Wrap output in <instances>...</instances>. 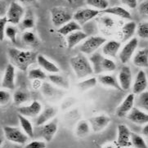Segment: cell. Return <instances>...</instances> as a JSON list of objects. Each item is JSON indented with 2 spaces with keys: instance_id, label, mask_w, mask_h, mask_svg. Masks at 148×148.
<instances>
[{
  "instance_id": "6da1fadb",
  "label": "cell",
  "mask_w": 148,
  "mask_h": 148,
  "mask_svg": "<svg viewBox=\"0 0 148 148\" xmlns=\"http://www.w3.org/2000/svg\"><path fill=\"white\" fill-rule=\"evenodd\" d=\"M8 57L15 67L22 71H26L31 65L37 62L38 54L32 51L12 48L8 49Z\"/></svg>"
},
{
  "instance_id": "7a4b0ae2",
  "label": "cell",
  "mask_w": 148,
  "mask_h": 148,
  "mask_svg": "<svg viewBox=\"0 0 148 148\" xmlns=\"http://www.w3.org/2000/svg\"><path fill=\"white\" fill-rule=\"evenodd\" d=\"M71 66L78 79H81L94 73L89 59L84 53H79L70 60Z\"/></svg>"
},
{
  "instance_id": "3957f363",
  "label": "cell",
  "mask_w": 148,
  "mask_h": 148,
  "mask_svg": "<svg viewBox=\"0 0 148 148\" xmlns=\"http://www.w3.org/2000/svg\"><path fill=\"white\" fill-rule=\"evenodd\" d=\"M93 71L95 74L101 75L103 73H109L115 71L116 64L110 58H106L103 54L93 53L89 58Z\"/></svg>"
},
{
  "instance_id": "277c9868",
  "label": "cell",
  "mask_w": 148,
  "mask_h": 148,
  "mask_svg": "<svg viewBox=\"0 0 148 148\" xmlns=\"http://www.w3.org/2000/svg\"><path fill=\"white\" fill-rule=\"evenodd\" d=\"M51 20L52 23L55 26L60 28L62 25L71 21L73 18V15L66 8L62 7H55L53 8L51 11Z\"/></svg>"
},
{
  "instance_id": "5b68a950",
  "label": "cell",
  "mask_w": 148,
  "mask_h": 148,
  "mask_svg": "<svg viewBox=\"0 0 148 148\" xmlns=\"http://www.w3.org/2000/svg\"><path fill=\"white\" fill-rule=\"evenodd\" d=\"M3 134L6 139L12 143L18 145H25L27 143L29 137L25 134L21 128L13 126H4Z\"/></svg>"
},
{
  "instance_id": "8992f818",
  "label": "cell",
  "mask_w": 148,
  "mask_h": 148,
  "mask_svg": "<svg viewBox=\"0 0 148 148\" xmlns=\"http://www.w3.org/2000/svg\"><path fill=\"white\" fill-rule=\"evenodd\" d=\"M106 39L101 36H90L83 42L79 51L84 55H92L96 51L104 45Z\"/></svg>"
},
{
  "instance_id": "52a82bcc",
  "label": "cell",
  "mask_w": 148,
  "mask_h": 148,
  "mask_svg": "<svg viewBox=\"0 0 148 148\" xmlns=\"http://www.w3.org/2000/svg\"><path fill=\"white\" fill-rule=\"evenodd\" d=\"M25 9L21 5L16 3L12 2L11 3L9 8L7 12L6 17L8 21V23L11 25H18L21 22L24 18Z\"/></svg>"
},
{
  "instance_id": "ba28073f",
  "label": "cell",
  "mask_w": 148,
  "mask_h": 148,
  "mask_svg": "<svg viewBox=\"0 0 148 148\" xmlns=\"http://www.w3.org/2000/svg\"><path fill=\"white\" fill-rule=\"evenodd\" d=\"M138 46V39L136 37H134L129 39L124 46L120 50L119 53V58L122 64H127L134 56L137 48Z\"/></svg>"
},
{
  "instance_id": "9c48e42d",
  "label": "cell",
  "mask_w": 148,
  "mask_h": 148,
  "mask_svg": "<svg viewBox=\"0 0 148 148\" xmlns=\"http://www.w3.org/2000/svg\"><path fill=\"white\" fill-rule=\"evenodd\" d=\"M99 14H101V11L99 10L93 8H80L73 14V20H75L80 25H84Z\"/></svg>"
},
{
  "instance_id": "30bf717a",
  "label": "cell",
  "mask_w": 148,
  "mask_h": 148,
  "mask_svg": "<svg viewBox=\"0 0 148 148\" xmlns=\"http://www.w3.org/2000/svg\"><path fill=\"white\" fill-rule=\"evenodd\" d=\"M132 132L125 124H119L117 127V146L120 148H128L132 146Z\"/></svg>"
},
{
  "instance_id": "8fae6325",
  "label": "cell",
  "mask_w": 148,
  "mask_h": 148,
  "mask_svg": "<svg viewBox=\"0 0 148 148\" xmlns=\"http://www.w3.org/2000/svg\"><path fill=\"white\" fill-rule=\"evenodd\" d=\"M135 94L129 93V95L124 98L123 101L118 106L115 110V115L119 118H124L129 115L130 111L133 110L135 104Z\"/></svg>"
},
{
  "instance_id": "7c38bea8",
  "label": "cell",
  "mask_w": 148,
  "mask_h": 148,
  "mask_svg": "<svg viewBox=\"0 0 148 148\" xmlns=\"http://www.w3.org/2000/svg\"><path fill=\"white\" fill-rule=\"evenodd\" d=\"M58 121L57 119H52L47 124H43L41 126L40 129V135L43 138L45 142L50 143L54 138L58 132Z\"/></svg>"
},
{
  "instance_id": "4fadbf2b",
  "label": "cell",
  "mask_w": 148,
  "mask_h": 148,
  "mask_svg": "<svg viewBox=\"0 0 148 148\" xmlns=\"http://www.w3.org/2000/svg\"><path fill=\"white\" fill-rule=\"evenodd\" d=\"M15 79H16V68L11 63L8 64L5 69L3 78L1 83L2 88L13 90L15 88Z\"/></svg>"
},
{
  "instance_id": "5bb4252c",
  "label": "cell",
  "mask_w": 148,
  "mask_h": 148,
  "mask_svg": "<svg viewBox=\"0 0 148 148\" xmlns=\"http://www.w3.org/2000/svg\"><path fill=\"white\" fill-rule=\"evenodd\" d=\"M148 88V79L146 72L140 70L135 77L133 84V93L135 95H139L143 92L147 91Z\"/></svg>"
},
{
  "instance_id": "9a60e30c",
  "label": "cell",
  "mask_w": 148,
  "mask_h": 148,
  "mask_svg": "<svg viewBox=\"0 0 148 148\" xmlns=\"http://www.w3.org/2000/svg\"><path fill=\"white\" fill-rule=\"evenodd\" d=\"M42 112V105L38 101H34L29 106H23L18 108V113L25 117H37Z\"/></svg>"
},
{
  "instance_id": "2e32d148",
  "label": "cell",
  "mask_w": 148,
  "mask_h": 148,
  "mask_svg": "<svg viewBox=\"0 0 148 148\" xmlns=\"http://www.w3.org/2000/svg\"><path fill=\"white\" fill-rule=\"evenodd\" d=\"M91 129L94 133H99L105 129L110 122V118L108 115H99L93 116L88 119Z\"/></svg>"
},
{
  "instance_id": "e0dca14e",
  "label": "cell",
  "mask_w": 148,
  "mask_h": 148,
  "mask_svg": "<svg viewBox=\"0 0 148 148\" xmlns=\"http://www.w3.org/2000/svg\"><path fill=\"white\" fill-rule=\"evenodd\" d=\"M118 80L122 90H129L131 88L133 82V75L130 67L128 66H124L121 68V70L119 72Z\"/></svg>"
},
{
  "instance_id": "ac0fdd59",
  "label": "cell",
  "mask_w": 148,
  "mask_h": 148,
  "mask_svg": "<svg viewBox=\"0 0 148 148\" xmlns=\"http://www.w3.org/2000/svg\"><path fill=\"white\" fill-rule=\"evenodd\" d=\"M120 47L121 43L119 41L115 39H110L104 43V45L101 48V52L106 58H116L117 54H119Z\"/></svg>"
},
{
  "instance_id": "d6986e66",
  "label": "cell",
  "mask_w": 148,
  "mask_h": 148,
  "mask_svg": "<svg viewBox=\"0 0 148 148\" xmlns=\"http://www.w3.org/2000/svg\"><path fill=\"white\" fill-rule=\"evenodd\" d=\"M127 118L134 124L144 125L148 124V113L139 109L138 107H134L130 113L127 115Z\"/></svg>"
},
{
  "instance_id": "ffe728a7",
  "label": "cell",
  "mask_w": 148,
  "mask_h": 148,
  "mask_svg": "<svg viewBox=\"0 0 148 148\" xmlns=\"http://www.w3.org/2000/svg\"><path fill=\"white\" fill-rule=\"evenodd\" d=\"M37 63L43 71L48 72L50 74H58L60 72L59 67L54 62H51L49 59H48L45 56H43L42 54H38V55Z\"/></svg>"
},
{
  "instance_id": "44dd1931",
  "label": "cell",
  "mask_w": 148,
  "mask_h": 148,
  "mask_svg": "<svg viewBox=\"0 0 148 148\" xmlns=\"http://www.w3.org/2000/svg\"><path fill=\"white\" fill-rule=\"evenodd\" d=\"M88 38V34L83 30H78L66 36V44L68 49H72L79 43Z\"/></svg>"
},
{
  "instance_id": "7402d4cb",
  "label": "cell",
  "mask_w": 148,
  "mask_h": 148,
  "mask_svg": "<svg viewBox=\"0 0 148 148\" xmlns=\"http://www.w3.org/2000/svg\"><path fill=\"white\" fill-rule=\"evenodd\" d=\"M104 13V14L107 15H112L115 16L119 18L126 20L131 19V13L129 12L126 8H124L123 7L120 6H115V7H110V8H107L106 9L103 10L101 12V14Z\"/></svg>"
},
{
  "instance_id": "603a6c76",
  "label": "cell",
  "mask_w": 148,
  "mask_h": 148,
  "mask_svg": "<svg viewBox=\"0 0 148 148\" xmlns=\"http://www.w3.org/2000/svg\"><path fill=\"white\" fill-rule=\"evenodd\" d=\"M134 66L141 68H148V48H141L134 54L133 58Z\"/></svg>"
},
{
  "instance_id": "cb8c5ba5",
  "label": "cell",
  "mask_w": 148,
  "mask_h": 148,
  "mask_svg": "<svg viewBox=\"0 0 148 148\" xmlns=\"http://www.w3.org/2000/svg\"><path fill=\"white\" fill-rule=\"evenodd\" d=\"M97 80L101 84L104 85L106 87H110L112 88H115L117 90H121V87L119 84L118 79L112 75H108V74H103V75H100Z\"/></svg>"
},
{
  "instance_id": "d4e9b609",
  "label": "cell",
  "mask_w": 148,
  "mask_h": 148,
  "mask_svg": "<svg viewBox=\"0 0 148 148\" xmlns=\"http://www.w3.org/2000/svg\"><path fill=\"white\" fill-rule=\"evenodd\" d=\"M57 115V110L53 107H47L44 110H42V112L36 120V125L37 126H42L43 124H47L49 121L54 119L55 115Z\"/></svg>"
},
{
  "instance_id": "484cf974",
  "label": "cell",
  "mask_w": 148,
  "mask_h": 148,
  "mask_svg": "<svg viewBox=\"0 0 148 148\" xmlns=\"http://www.w3.org/2000/svg\"><path fill=\"white\" fill-rule=\"evenodd\" d=\"M78 30H81V25L76 22L75 20H71V21L67 22L66 24L62 25V27L58 28V33L63 36H68L69 34L74 33Z\"/></svg>"
},
{
  "instance_id": "4316f807",
  "label": "cell",
  "mask_w": 148,
  "mask_h": 148,
  "mask_svg": "<svg viewBox=\"0 0 148 148\" xmlns=\"http://www.w3.org/2000/svg\"><path fill=\"white\" fill-rule=\"evenodd\" d=\"M138 25L134 21H129L123 25L121 29V34H122V40L123 41H129V39L134 38V34L137 32Z\"/></svg>"
},
{
  "instance_id": "83f0119b",
  "label": "cell",
  "mask_w": 148,
  "mask_h": 148,
  "mask_svg": "<svg viewBox=\"0 0 148 148\" xmlns=\"http://www.w3.org/2000/svg\"><path fill=\"white\" fill-rule=\"evenodd\" d=\"M18 119H19L20 126L21 129L24 131V133L29 138H32L34 135V127L31 122L29 121V119L25 116H23L21 115H18Z\"/></svg>"
},
{
  "instance_id": "f1b7e54d",
  "label": "cell",
  "mask_w": 148,
  "mask_h": 148,
  "mask_svg": "<svg viewBox=\"0 0 148 148\" xmlns=\"http://www.w3.org/2000/svg\"><path fill=\"white\" fill-rule=\"evenodd\" d=\"M91 131V126L88 120H81L76 125L75 135L78 138H85Z\"/></svg>"
},
{
  "instance_id": "f546056e",
  "label": "cell",
  "mask_w": 148,
  "mask_h": 148,
  "mask_svg": "<svg viewBox=\"0 0 148 148\" xmlns=\"http://www.w3.org/2000/svg\"><path fill=\"white\" fill-rule=\"evenodd\" d=\"M48 79L56 86L63 88H69L70 87L69 79L63 75H60L58 74H51L48 76Z\"/></svg>"
},
{
  "instance_id": "4dcf8cb0",
  "label": "cell",
  "mask_w": 148,
  "mask_h": 148,
  "mask_svg": "<svg viewBox=\"0 0 148 148\" xmlns=\"http://www.w3.org/2000/svg\"><path fill=\"white\" fill-rule=\"evenodd\" d=\"M135 103L139 109L148 113V91H145L143 93L138 95Z\"/></svg>"
},
{
  "instance_id": "1f68e13d",
  "label": "cell",
  "mask_w": 148,
  "mask_h": 148,
  "mask_svg": "<svg viewBox=\"0 0 148 148\" xmlns=\"http://www.w3.org/2000/svg\"><path fill=\"white\" fill-rule=\"evenodd\" d=\"M21 38H22V41L29 46H36L38 43V38L35 35V34L29 30L25 31L24 33L22 34Z\"/></svg>"
},
{
  "instance_id": "d6a6232c",
  "label": "cell",
  "mask_w": 148,
  "mask_h": 148,
  "mask_svg": "<svg viewBox=\"0 0 148 148\" xmlns=\"http://www.w3.org/2000/svg\"><path fill=\"white\" fill-rule=\"evenodd\" d=\"M86 4L92 8L99 11H103L109 8V3L107 0H86Z\"/></svg>"
},
{
  "instance_id": "836d02e7",
  "label": "cell",
  "mask_w": 148,
  "mask_h": 148,
  "mask_svg": "<svg viewBox=\"0 0 148 148\" xmlns=\"http://www.w3.org/2000/svg\"><path fill=\"white\" fill-rule=\"evenodd\" d=\"M97 81L98 80H97V78H94V77L88 78V79H84L83 81L79 82L78 84V88H79V90L81 91V92H85V91L95 87Z\"/></svg>"
},
{
  "instance_id": "e575fe53",
  "label": "cell",
  "mask_w": 148,
  "mask_h": 148,
  "mask_svg": "<svg viewBox=\"0 0 148 148\" xmlns=\"http://www.w3.org/2000/svg\"><path fill=\"white\" fill-rule=\"evenodd\" d=\"M28 78L31 80H43L48 76L42 68H34L29 70L28 73Z\"/></svg>"
},
{
  "instance_id": "d590c367",
  "label": "cell",
  "mask_w": 148,
  "mask_h": 148,
  "mask_svg": "<svg viewBox=\"0 0 148 148\" xmlns=\"http://www.w3.org/2000/svg\"><path fill=\"white\" fill-rule=\"evenodd\" d=\"M131 142L132 146L134 148H148V146L145 139L138 134L132 133L131 135Z\"/></svg>"
},
{
  "instance_id": "8d00e7d4",
  "label": "cell",
  "mask_w": 148,
  "mask_h": 148,
  "mask_svg": "<svg viewBox=\"0 0 148 148\" xmlns=\"http://www.w3.org/2000/svg\"><path fill=\"white\" fill-rule=\"evenodd\" d=\"M17 28L14 25H8L5 30V36L9 39L12 43H16V35H17Z\"/></svg>"
},
{
  "instance_id": "74e56055",
  "label": "cell",
  "mask_w": 148,
  "mask_h": 148,
  "mask_svg": "<svg viewBox=\"0 0 148 148\" xmlns=\"http://www.w3.org/2000/svg\"><path fill=\"white\" fill-rule=\"evenodd\" d=\"M29 97V94L24 91H16L14 92V95H13V101L16 105H21L22 103H24L28 100Z\"/></svg>"
},
{
  "instance_id": "f35d334b",
  "label": "cell",
  "mask_w": 148,
  "mask_h": 148,
  "mask_svg": "<svg viewBox=\"0 0 148 148\" xmlns=\"http://www.w3.org/2000/svg\"><path fill=\"white\" fill-rule=\"evenodd\" d=\"M137 34L139 38L143 39H148V21L141 22L138 25Z\"/></svg>"
},
{
  "instance_id": "ab89813d",
  "label": "cell",
  "mask_w": 148,
  "mask_h": 148,
  "mask_svg": "<svg viewBox=\"0 0 148 148\" xmlns=\"http://www.w3.org/2000/svg\"><path fill=\"white\" fill-rule=\"evenodd\" d=\"M21 25L23 29H32L35 25V22H34V19L33 16H25L23 18V20L21 22Z\"/></svg>"
},
{
  "instance_id": "60d3db41",
  "label": "cell",
  "mask_w": 148,
  "mask_h": 148,
  "mask_svg": "<svg viewBox=\"0 0 148 148\" xmlns=\"http://www.w3.org/2000/svg\"><path fill=\"white\" fill-rule=\"evenodd\" d=\"M11 97L12 96L9 93V92L3 90V88L0 90V104L2 106L7 105L11 101Z\"/></svg>"
},
{
  "instance_id": "b9f144b4",
  "label": "cell",
  "mask_w": 148,
  "mask_h": 148,
  "mask_svg": "<svg viewBox=\"0 0 148 148\" xmlns=\"http://www.w3.org/2000/svg\"><path fill=\"white\" fill-rule=\"evenodd\" d=\"M47 144L44 141H39V140H35L29 142V143H26L25 145L24 148H46Z\"/></svg>"
},
{
  "instance_id": "7bdbcfd3",
  "label": "cell",
  "mask_w": 148,
  "mask_h": 148,
  "mask_svg": "<svg viewBox=\"0 0 148 148\" xmlns=\"http://www.w3.org/2000/svg\"><path fill=\"white\" fill-rule=\"evenodd\" d=\"M8 24V21L7 19L6 16L1 17L0 19V40L3 41L5 37V30Z\"/></svg>"
},
{
  "instance_id": "ee69618b",
  "label": "cell",
  "mask_w": 148,
  "mask_h": 148,
  "mask_svg": "<svg viewBox=\"0 0 148 148\" xmlns=\"http://www.w3.org/2000/svg\"><path fill=\"white\" fill-rule=\"evenodd\" d=\"M138 12L143 16L148 17V0H143L138 5Z\"/></svg>"
},
{
  "instance_id": "f6af8a7d",
  "label": "cell",
  "mask_w": 148,
  "mask_h": 148,
  "mask_svg": "<svg viewBox=\"0 0 148 148\" xmlns=\"http://www.w3.org/2000/svg\"><path fill=\"white\" fill-rule=\"evenodd\" d=\"M121 3L130 9H135L138 6V0H121Z\"/></svg>"
},
{
  "instance_id": "bcb514c9",
  "label": "cell",
  "mask_w": 148,
  "mask_h": 148,
  "mask_svg": "<svg viewBox=\"0 0 148 148\" xmlns=\"http://www.w3.org/2000/svg\"><path fill=\"white\" fill-rule=\"evenodd\" d=\"M102 23L105 25L106 27H112L113 25H114V22H113V20L110 19V17H107V16H105L104 18H102Z\"/></svg>"
},
{
  "instance_id": "7dc6e473",
  "label": "cell",
  "mask_w": 148,
  "mask_h": 148,
  "mask_svg": "<svg viewBox=\"0 0 148 148\" xmlns=\"http://www.w3.org/2000/svg\"><path fill=\"white\" fill-rule=\"evenodd\" d=\"M1 148H22L21 145H18V144L12 143H8L3 144Z\"/></svg>"
},
{
  "instance_id": "c3c4849f",
  "label": "cell",
  "mask_w": 148,
  "mask_h": 148,
  "mask_svg": "<svg viewBox=\"0 0 148 148\" xmlns=\"http://www.w3.org/2000/svg\"><path fill=\"white\" fill-rule=\"evenodd\" d=\"M142 133L143 134L145 137L148 138V124H145L143 128V130H142Z\"/></svg>"
},
{
  "instance_id": "681fc988",
  "label": "cell",
  "mask_w": 148,
  "mask_h": 148,
  "mask_svg": "<svg viewBox=\"0 0 148 148\" xmlns=\"http://www.w3.org/2000/svg\"><path fill=\"white\" fill-rule=\"evenodd\" d=\"M18 1L22 4H30V3H33L34 2H35L36 0H18Z\"/></svg>"
},
{
  "instance_id": "f907efd6",
  "label": "cell",
  "mask_w": 148,
  "mask_h": 148,
  "mask_svg": "<svg viewBox=\"0 0 148 148\" xmlns=\"http://www.w3.org/2000/svg\"><path fill=\"white\" fill-rule=\"evenodd\" d=\"M103 148H116L115 147V144H112V143H108L106 145L105 147Z\"/></svg>"
},
{
  "instance_id": "816d5d0a",
  "label": "cell",
  "mask_w": 148,
  "mask_h": 148,
  "mask_svg": "<svg viewBox=\"0 0 148 148\" xmlns=\"http://www.w3.org/2000/svg\"><path fill=\"white\" fill-rule=\"evenodd\" d=\"M66 1L68 3H73V0H66Z\"/></svg>"
},
{
  "instance_id": "f5cc1de1",
  "label": "cell",
  "mask_w": 148,
  "mask_h": 148,
  "mask_svg": "<svg viewBox=\"0 0 148 148\" xmlns=\"http://www.w3.org/2000/svg\"><path fill=\"white\" fill-rule=\"evenodd\" d=\"M128 148H130V147H128Z\"/></svg>"
}]
</instances>
